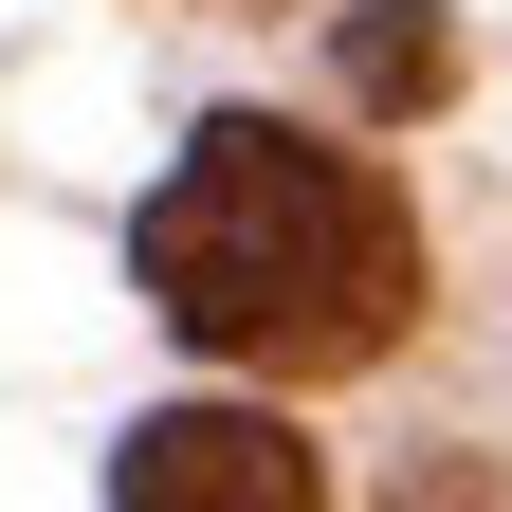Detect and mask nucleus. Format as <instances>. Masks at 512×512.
Returning <instances> with one entry per match:
<instances>
[{
    "instance_id": "obj_1",
    "label": "nucleus",
    "mask_w": 512,
    "mask_h": 512,
    "mask_svg": "<svg viewBox=\"0 0 512 512\" xmlns=\"http://www.w3.org/2000/svg\"><path fill=\"white\" fill-rule=\"evenodd\" d=\"M147 311L202 366H275V384H330L384 366L421 311V220L366 147H311L275 110H220L202 147L147 183Z\"/></svg>"
},
{
    "instance_id": "obj_2",
    "label": "nucleus",
    "mask_w": 512,
    "mask_h": 512,
    "mask_svg": "<svg viewBox=\"0 0 512 512\" xmlns=\"http://www.w3.org/2000/svg\"><path fill=\"white\" fill-rule=\"evenodd\" d=\"M110 512H330V476H311V439L256 421V403H165L110 458Z\"/></svg>"
},
{
    "instance_id": "obj_3",
    "label": "nucleus",
    "mask_w": 512,
    "mask_h": 512,
    "mask_svg": "<svg viewBox=\"0 0 512 512\" xmlns=\"http://www.w3.org/2000/svg\"><path fill=\"white\" fill-rule=\"evenodd\" d=\"M348 92H366V110H439V92H458L439 0H366V19H348Z\"/></svg>"
},
{
    "instance_id": "obj_4",
    "label": "nucleus",
    "mask_w": 512,
    "mask_h": 512,
    "mask_svg": "<svg viewBox=\"0 0 512 512\" xmlns=\"http://www.w3.org/2000/svg\"><path fill=\"white\" fill-rule=\"evenodd\" d=\"M458 512H494V494H458Z\"/></svg>"
}]
</instances>
